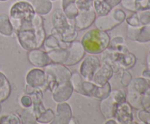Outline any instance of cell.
<instances>
[{
    "label": "cell",
    "mask_w": 150,
    "mask_h": 124,
    "mask_svg": "<svg viewBox=\"0 0 150 124\" xmlns=\"http://www.w3.org/2000/svg\"><path fill=\"white\" fill-rule=\"evenodd\" d=\"M110 40L111 38L107 32L96 28L85 33L81 42L86 53L97 55L103 53L108 48Z\"/></svg>",
    "instance_id": "cell-1"
},
{
    "label": "cell",
    "mask_w": 150,
    "mask_h": 124,
    "mask_svg": "<svg viewBox=\"0 0 150 124\" xmlns=\"http://www.w3.org/2000/svg\"><path fill=\"white\" fill-rule=\"evenodd\" d=\"M47 79V89L52 92L60 83L70 81L72 72L63 64L52 63L44 67Z\"/></svg>",
    "instance_id": "cell-2"
},
{
    "label": "cell",
    "mask_w": 150,
    "mask_h": 124,
    "mask_svg": "<svg viewBox=\"0 0 150 124\" xmlns=\"http://www.w3.org/2000/svg\"><path fill=\"white\" fill-rule=\"evenodd\" d=\"M149 86V85L147 82L142 77L132 79L130 83L127 86V92L126 93V101L128 102L132 108L137 110L142 109L141 99L143 93Z\"/></svg>",
    "instance_id": "cell-3"
},
{
    "label": "cell",
    "mask_w": 150,
    "mask_h": 124,
    "mask_svg": "<svg viewBox=\"0 0 150 124\" xmlns=\"http://www.w3.org/2000/svg\"><path fill=\"white\" fill-rule=\"evenodd\" d=\"M125 18L126 14L122 10L113 8L106 15L96 18L95 24L97 29L108 32L122 24L125 20Z\"/></svg>",
    "instance_id": "cell-4"
},
{
    "label": "cell",
    "mask_w": 150,
    "mask_h": 124,
    "mask_svg": "<svg viewBox=\"0 0 150 124\" xmlns=\"http://www.w3.org/2000/svg\"><path fill=\"white\" fill-rule=\"evenodd\" d=\"M16 36L21 47L25 50L38 48L35 30L31 22H22L20 28L16 31Z\"/></svg>",
    "instance_id": "cell-5"
},
{
    "label": "cell",
    "mask_w": 150,
    "mask_h": 124,
    "mask_svg": "<svg viewBox=\"0 0 150 124\" xmlns=\"http://www.w3.org/2000/svg\"><path fill=\"white\" fill-rule=\"evenodd\" d=\"M111 92L110 83L107 82L102 86H98L92 81L82 80L79 93L83 96L92 97L98 100H103L106 98Z\"/></svg>",
    "instance_id": "cell-6"
},
{
    "label": "cell",
    "mask_w": 150,
    "mask_h": 124,
    "mask_svg": "<svg viewBox=\"0 0 150 124\" xmlns=\"http://www.w3.org/2000/svg\"><path fill=\"white\" fill-rule=\"evenodd\" d=\"M32 4L25 0L15 2L10 10V18L22 22H31L35 15Z\"/></svg>",
    "instance_id": "cell-7"
},
{
    "label": "cell",
    "mask_w": 150,
    "mask_h": 124,
    "mask_svg": "<svg viewBox=\"0 0 150 124\" xmlns=\"http://www.w3.org/2000/svg\"><path fill=\"white\" fill-rule=\"evenodd\" d=\"M100 66V61L96 55H91L86 56L80 66L79 73L83 80L92 81L94 74Z\"/></svg>",
    "instance_id": "cell-8"
},
{
    "label": "cell",
    "mask_w": 150,
    "mask_h": 124,
    "mask_svg": "<svg viewBox=\"0 0 150 124\" xmlns=\"http://www.w3.org/2000/svg\"><path fill=\"white\" fill-rule=\"evenodd\" d=\"M26 84L35 88H40L43 91L47 90V79L44 70L34 68L29 70L26 76Z\"/></svg>",
    "instance_id": "cell-9"
},
{
    "label": "cell",
    "mask_w": 150,
    "mask_h": 124,
    "mask_svg": "<svg viewBox=\"0 0 150 124\" xmlns=\"http://www.w3.org/2000/svg\"><path fill=\"white\" fill-rule=\"evenodd\" d=\"M127 36L132 41L146 42L150 41V23L139 26H129L127 30Z\"/></svg>",
    "instance_id": "cell-10"
},
{
    "label": "cell",
    "mask_w": 150,
    "mask_h": 124,
    "mask_svg": "<svg viewBox=\"0 0 150 124\" xmlns=\"http://www.w3.org/2000/svg\"><path fill=\"white\" fill-rule=\"evenodd\" d=\"M114 118L117 123L130 124L133 121V115L132 111V106L128 102H121L117 104L114 112Z\"/></svg>",
    "instance_id": "cell-11"
},
{
    "label": "cell",
    "mask_w": 150,
    "mask_h": 124,
    "mask_svg": "<svg viewBox=\"0 0 150 124\" xmlns=\"http://www.w3.org/2000/svg\"><path fill=\"white\" fill-rule=\"evenodd\" d=\"M68 50V58L64 62L65 66H73L80 62L85 56L86 51L79 41H73L70 43V47L67 48Z\"/></svg>",
    "instance_id": "cell-12"
},
{
    "label": "cell",
    "mask_w": 150,
    "mask_h": 124,
    "mask_svg": "<svg viewBox=\"0 0 150 124\" xmlns=\"http://www.w3.org/2000/svg\"><path fill=\"white\" fill-rule=\"evenodd\" d=\"M96 18L97 15L94 9L86 11H79V14L73 20V23L77 30H84L95 23Z\"/></svg>",
    "instance_id": "cell-13"
},
{
    "label": "cell",
    "mask_w": 150,
    "mask_h": 124,
    "mask_svg": "<svg viewBox=\"0 0 150 124\" xmlns=\"http://www.w3.org/2000/svg\"><path fill=\"white\" fill-rule=\"evenodd\" d=\"M73 117L70 105L66 102H60L57 105L55 118L52 124H68Z\"/></svg>",
    "instance_id": "cell-14"
},
{
    "label": "cell",
    "mask_w": 150,
    "mask_h": 124,
    "mask_svg": "<svg viewBox=\"0 0 150 124\" xmlns=\"http://www.w3.org/2000/svg\"><path fill=\"white\" fill-rule=\"evenodd\" d=\"M73 91L74 90L70 80L60 83L52 91L53 99L57 103L66 102L70 99Z\"/></svg>",
    "instance_id": "cell-15"
},
{
    "label": "cell",
    "mask_w": 150,
    "mask_h": 124,
    "mask_svg": "<svg viewBox=\"0 0 150 124\" xmlns=\"http://www.w3.org/2000/svg\"><path fill=\"white\" fill-rule=\"evenodd\" d=\"M27 58L32 65L38 68H44L51 63L47 52L40 50L39 48L29 50L27 54Z\"/></svg>",
    "instance_id": "cell-16"
},
{
    "label": "cell",
    "mask_w": 150,
    "mask_h": 124,
    "mask_svg": "<svg viewBox=\"0 0 150 124\" xmlns=\"http://www.w3.org/2000/svg\"><path fill=\"white\" fill-rule=\"evenodd\" d=\"M114 71L112 67L106 62H103L94 74L92 82L98 86L103 85L112 77Z\"/></svg>",
    "instance_id": "cell-17"
},
{
    "label": "cell",
    "mask_w": 150,
    "mask_h": 124,
    "mask_svg": "<svg viewBox=\"0 0 150 124\" xmlns=\"http://www.w3.org/2000/svg\"><path fill=\"white\" fill-rule=\"evenodd\" d=\"M70 20L61 9L56 10L51 15V23L53 27L60 34L64 33L68 29L71 23Z\"/></svg>",
    "instance_id": "cell-18"
},
{
    "label": "cell",
    "mask_w": 150,
    "mask_h": 124,
    "mask_svg": "<svg viewBox=\"0 0 150 124\" xmlns=\"http://www.w3.org/2000/svg\"><path fill=\"white\" fill-rule=\"evenodd\" d=\"M119 103L120 102L116 99L111 92L106 98L101 100L100 107L101 113L105 119L114 118L116 107H117V104Z\"/></svg>",
    "instance_id": "cell-19"
},
{
    "label": "cell",
    "mask_w": 150,
    "mask_h": 124,
    "mask_svg": "<svg viewBox=\"0 0 150 124\" xmlns=\"http://www.w3.org/2000/svg\"><path fill=\"white\" fill-rule=\"evenodd\" d=\"M32 100V110L36 116V120L44 111L45 107L43 104V94L42 90L40 88H37L36 90L32 94L30 95Z\"/></svg>",
    "instance_id": "cell-20"
},
{
    "label": "cell",
    "mask_w": 150,
    "mask_h": 124,
    "mask_svg": "<svg viewBox=\"0 0 150 124\" xmlns=\"http://www.w3.org/2000/svg\"><path fill=\"white\" fill-rule=\"evenodd\" d=\"M32 6L35 13L41 15L48 14L53 7L52 2L50 0H32Z\"/></svg>",
    "instance_id": "cell-21"
},
{
    "label": "cell",
    "mask_w": 150,
    "mask_h": 124,
    "mask_svg": "<svg viewBox=\"0 0 150 124\" xmlns=\"http://www.w3.org/2000/svg\"><path fill=\"white\" fill-rule=\"evenodd\" d=\"M48 57L52 63H59V64H64L68 58V50L58 48L53 50L47 52Z\"/></svg>",
    "instance_id": "cell-22"
},
{
    "label": "cell",
    "mask_w": 150,
    "mask_h": 124,
    "mask_svg": "<svg viewBox=\"0 0 150 124\" xmlns=\"http://www.w3.org/2000/svg\"><path fill=\"white\" fill-rule=\"evenodd\" d=\"M13 29L10 17L6 14L0 15V34L3 36H10L13 34Z\"/></svg>",
    "instance_id": "cell-23"
},
{
    "label": "cell",
    "mask_w": 150,
    "mask_h": 124,
    "mask_svg": "<svg viewBox=\"0 0 150 124\" xmlns=\"http://www.w3.org/2000/svg\"><path fill=\"white\" fill-rule=\"evenodd\" d=\"M93 9L97 15L103 16L108 15L113 8L105 0H94Z\"/></svg>",
    "instance_id": "cell-24"
},
{
    "label": "cell",
    "mask_w": 150,
    "mask_h": 124,
    "mask_svg": "<svg viewBox=\"0 0 150 124\" xmlns=\"http://www.w3.org/2000/svg\"><path fill=\"white\" fill-rule=\"evenodd\" d=\"M19 118L21 123L23 124H32L37 123L36 116L32 109L30 108H24L22 109L19 114Z\"/></svg>",
    "instance_id": "cell-25"
},
{
    "label": "cell",
    "mask_w": 150,
    "mask_h": 124,
    "mask_svg": "<svg viewBox=\"0 0 150 124\" xmlns=\"http://www.w3.org/2000/svg\"><path fill=\"white\" fill-rule=\"evenodd\" d=\"M62 39L66 42H72L76 40L78 36V30L76 29L74 23H70L68 29L61 34Z\"/></svg>",
    "instance_id": "cell-26"
},
{
    "label": "cell",
    "mask_w": 150,
    "mask_h": 124,
    "mask_svg": "<svg viewBox=\"0 0 150 124\" xmlns=\"http://www.w3.org/2000/svg\"><path fill=\"white\" fill-rule=\"evenodd\" d=\"M55 118V113L51 108L45 109L39 117L37 118V123H51Z\"/></svg>",
    "instance_id": "cell-27"
},
{
    "label": "cell",
    "mask_w": 150,
    "mask_h": 124,
    "mask_svg": "<svg viewBox=\"0 0 150 124\" xmlns=\"http://www.w3.org/2000/svg\"><path fill=\"white\" fill-rule=\"evenodd\" d=\"M42 46L45 48V52H49L53 50L58 49V48H59L58 39L53 34L49 35L48 37L45 38Z\"/></svg>",
    "instance_id": "cell-28"
},
{
    "label": "cell",
    "mask_w": 150,
    "mask_h": 124,
    "mask_svg": "<svg viewBox=\"0 0 150 124\" xmlns=\"http://www.w3.org/2000/svg\"><path fill=\"white\" fill-rule=\"evenodd\" d=\"M75 4L79 11H86L93 9L94 0H75Z\"/></svg>",
    "instance_id": "cell-29"
},
{
    "label": "cell",
    "mask_w": 150,
    "mask_h": 124,
    "mask_svg": "<svg viewBox=\"0 0 150 124\" xmlns=\"http://www.w3.org/2000/svg\"><path fill=\"white\" fill-rule=\"evenodd\" d=\"M1 124H21V120L19 116L15 114L3 115L0 118Z\"/></svg>",
    "instance_id": "cell-30"
},
{
    "label": "cell",
    "mask_w": 150,
    "mask_h": 124,
    "mask_svg": "<svg viewBox=\"0 0 150 124\" xmlns=\"http://www.w3.org/2000/svg\"><path fill=\"white\" fill-rule=\"evenodd\" d=\"M136 15H137L138 20L140 23V26L150 23V11L149 10L137 11Z\"/></svg>",
    "instance_id": "cell-31"
},
{
    "label": "cell",
    "mask_w": 150,
    "mask_h": 124,
    "mask_svg": "<svg viewBox=\"0 0 150 124\" xmlns=\"http://www.w3.org/2000/svg\"><path fill=\"white\" fill-rule=\"evenodd\" d=\"M141 106L142 109L150 110V86L147 88L142 95L141 99Z\"/></svg>",
    "instance_id": "cell-32"
},
{
    "label": "cell",
    "mask_w": 150,
    "mask_h": 124,
    "mask_svg": "<svg viewBox=\"0 0 150 124\" xmlns=\"http://www.w3.org/2000/svg\"><path fill=\"white\" fill-rule=\"evenodd\" d=\"M11 93V86L10 82H7L4 86L0 88V103L8 99Z\"/></svg>",
    "instance_id": "cell-33"
},
{
    "label": "cell",
    "mask_w": 150,
    "mask_h": 124,
    "mask_svg": "<svg viewBox=\"0 0 150 124\" xmlns=\"http://www.w3.org/2000/svg\"><path fill=\"white\" fill-rule=\"evenodd\" d=\"M133 79L131 74L127 71V69H122L121 77H120V83L123 87H127Z\"/></svg>",
    "instance_id": "cell-34"
},
{
    "label": "cell",
    "mask_w": 150,
    "mask_h": 124,
    "mask_svg": "<svg viewBox=\"0 0 150 124\" xmlns=\"http://www.w3.org/2000/svg\"><path fill=\"white\" fill-rule=\"evenodd\" d=\"M138 118L142 123L146 124H150V110L141 109L138 113Z\"/></svg>",
    "instance_id": "cell-35"
},
{
    "label": "cell",
    "mask_w": 150,
    "mask_h": 124,
    "mask_svg": "<svg viewBox=\"0 0 150 124\" xmlns=\"http://www.w3.org/2000/svg\"><path fill=\"white\" fill-rule=\"evenodd\" d=\"M136 8L137 11L150 9V0H136Z\"/></svg>",
    "instance_id": "cell-36"
},
{
    "label": "cell",
    "mask_w": 150,
    "mask_h": 124,
    "mask_svg": "<svg viewBox=\"0 0 150 124\" xmlns=\"http://www.w3.org/2000/svg\"><path fill=\"white\" fill-rule=\"evenodd\" d=\"M136 0H122L120 4H122V7H124L126 10L131 11L133 13L137 12L136 8V3H135Z\"/></svg>",
    "instance_id": "cell-37"
},
{
    "label": "cell",
    "mask_w": 150,
    "mask_h": 124,
    "mask_svg": "<svg viewBox=\"0 0 150 124\" xmlns=\"http://www.w3.org/2000/svg\"><path fill=\"white\" fill-rule=\"evenodd\" d=\"M125 43V40L124 38L120 36H115V37L113 38L112 39L110 40V43L109 45H108V48L107 49L111 50H113L115 49V48L118 45H121V44Z\"/></svg>",
    "instance_id": "cell-38"
},
{
    "label": "cell",
    "mask_w": 150,
    "mask_h": 124,
    "mask_svg": "<svg viewBox=\"0 0 150 124\" xmlns=\"http://www.w3.org/2000/svg\"><path fill=\"white\" fill-rule=\"evenodd\" d=\"M21 105L23 108H30L32 106V100L30 95H24L21 98Z\"/></svg>",
    "instance_id": "cell-39"
},
{
    "label": "cell",
    "mask_w": 150,
    "mask_h": 124,
    "mask_svg": "<svg viewBox=\"0 0 150 124\" xmlns=\"http://www.w3.org/2000/svg\"><path fill=\"white\" fill-rule=\"evenodd\" d=\"M142 77L148 83L150 86V69H146L142 71Z\"/></svg>",
    "instance_id": "cell-40"
},
{
    "label": "cell",
    "mask_w": 150,
    "mask_h": 124,
    "mask_svg": "<svg viewBox=\"0 0 150 124\" xmlns=\"http://www.w3.org/2000/svg\"><path fill=\"white\" fill-rule=\"evenodd\" d=\"M36 89L37 88H33L29 85L26 84L24 88V93L27 95H31L36 90Z\"/></svg>",
    "instance_id": "cell-41"
},
{
    "label": "cell",
    "mask_w": 150,
    "mask_h": 124,
    "mask_svg": "<svg viewBox=\"0 0 150 124\" xmlns=\"http://www.w3.org/2000/svg\"><path fill=\"white\" fill-rule=\"evenodd\" d=\"M8 82V80L7 79L6 76L3 74L2 72L0 71V88H1L2 86H4L6 83Z\"/></svg>",
    "instance_id": "cell-42"
},
{
    "label": "cell",
    "mask_w": 150,
    "mask_h": 124,
    "mask_svg": "<svg viewBox=\"0 0 150 124\" xmlns=\"http://www.w3.org/2000/svg\"><path fill=\"white\" fill-rule=\"evenodd\" d=\"M111 6L112 8H114L115 7H117V5L120 4L122 0H105Z\"/></svg>",
    "instance_id": "cell-43"
},
{
    "label": "cell",
    "mask_w": 150,
    "mask_h": 124,
    "mask_svg": "<svg viewBox=\"0 0 150 124\" xmlns=\"http://www.w3.org/2000/svg\"><path fill=\"white\" fill-rule=\"evenodd\" d=\"M105 124H109V123H114V124H116L117 123V121L115 120V119L114 118H109V119H107V120L105 122Z\"/></svg>",
    "instance_id": "cell-44"
},
{
    "label": "cell",
    "mask_w": 150,
    "mask_h": 124,
    "mask_svg": "<svg viewBox=\"0 0 150 124\" xmlns=\"http://www.w3.org/2000/svg\"><path fill=\"white\" fill-rule=\"evenodd\" d=\"M146 64H147L148 69H150V50L148 53L147 57H146Z\"/></svg>",
    "instance_id": "cell-45"
},
{
    "label": "cell",
    "mask_w": 150,
    "mask_h": 124,
    "mask_svg": "<svg viewBox=\"0 0 150 124\" xmlns=\"http://www.w3.org/2000/svg\"><path fill=\"white\" fill-rule=\"evenodd\" d=\"M71 119L73 120V121H71V120H70V123H70V124H71V123H78V122H77V121H76V120L75 119V118H73V117H72Z\"/></svg>",
    "instance_id": "cell-46"
},
{
    "label": "cell",
    "mask_w": 150,
    "mask_h": 124,
    "mask_svg": "<svg viewBox=\"0 0 150 124\" xmlns=\"http://www.w3.org/2000/svg\"><path fill=\"white\" fill-rule=\"evenodd\" d=\"M1 1H7V0H0Z\"/></svg>",
    "instance_id": "cell-47"
},
{
    "label": "cell",
    "mask_w": 150,
    "mask_h": 124,
    "mask_svg": "<svg viewBox=\"0 0 150 124\" xmlns=\"http://www.w3.org/2000/svg\"><path fill=\"white\" fill-rule=\"evenodd\" d=\"M1 105H0V112H1Z\"/></svg>",
    "instance_id": "cell-48"
},
{
    "label": "cell",
    "mask_w": 150,
    "mask_h": 124,
    "mask_svg": "<svg viewBox=\"0 0 150 124\" xmlns=\"http://www.w3.org/2000/svg\"><path fill=\"white\" fill-rule=\"evenodd\" d=\"M50 1H56V0H50Z\"/></svg>",
    "instance_id": "cell-49"
}]
</instances>
